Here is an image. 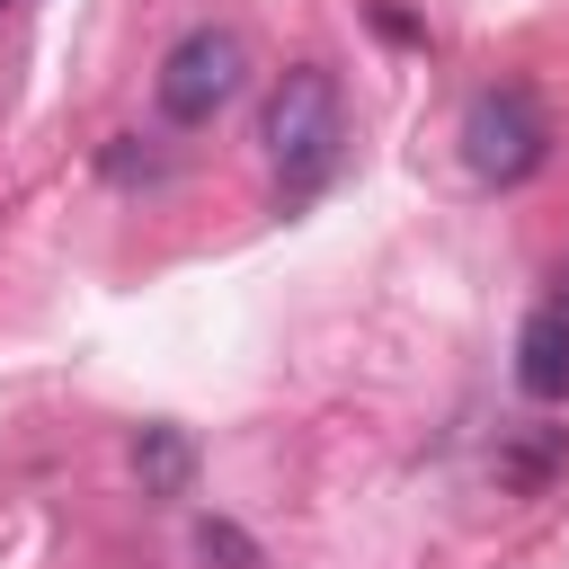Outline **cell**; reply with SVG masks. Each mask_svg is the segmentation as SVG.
<instances>
[{"label": "cell", "mask_w": 569, "mask_h": 569, "mask_svg": "<svg viewBox=\"0 0 569 569\" xmlns=\"http://www.w3.org/2000/svg\"><path fill=\"white\" fill-rule=\"evenodd\" d=\"M516 382H525L533 400H569V320H560V302H542V311L525 320V338H516Z\"/></svg>", "instance_id": "obj_4"}, {"label": "cell", "mask_w": 569, "mask_h": 569, "mask_svg": "<svg viewBox=\"0 0 569 569\" xmlns=\"http://www.w3.org/2000/svg\"><path fill=\"white\" fill-rule=\"evenodd\" d=\"M560 320H569V284H560Z\"/></svg>", "instance_id": "obj_7"}, {"label": "cell", "mask_w": 569, "mask_h": 569, "mask_svg": "<svg viewBox=\"0 0 569 569\" xmlns=\"http://www.w3.org/2000/svg\"><path fill=\"white\" fill-rule=\"evenodd\" d=\"M258 151H267V169H276L284 196L329 187V169L347 160V107H338V80L320 62H293L276 80V98L258 116Z\"/></svg>", "instance_id": "obj_1"}, {"label": "cell", "mask_w": 569, "mask_h": 569, "mask_svg": "<svg viewBox=\"0 0 569 569\" xmlns=\"http://www.w3.org/2000/svg\"><path fill=\"white\" fill-rule=\"evenodd\" d=\"M240 71H249V53H240L231 27H187V36L160 53V116H169V124H204V116L240 89Z\"/></svg>", "instance_id": "obj_3"}, {"label": "cell", "mask_w": 569, "mask_h": 569, "mask_svg": "<svg viewBox=\"0 0 569 569\" xmlns=\"http://www.w3.org/2000/svg\"><path fill=\"white\" fill-rule=\"evenodd\" d=\"M462 160H471V178H489V187H516V178H533L542 160H551V116L533 107V89H480L471 107H462Z\"/></svg>", "instance_id": "obj_2"}, {"label": "cell", "mask_w": 569, "mask_h": 569, "mask_svg": "<svg viewBox=\"0 0 569 569\" xmlns=\"http://www.w3.org/2000/svg\"><path fill=\"white\" fill-rule=\"evenodd\" d=\"M204 551H213V560H231V569H258V551H249L231 525H204Z\"/></svg>", "instance_id": "obj_6"}, {"label": "cell", "mask_w": 569, "mask_h": 569, "mask_svg": "<svg viewBox=\"0 0 569 569\" xmlns=\"http://www.w3.org/2000/svg\"><path fill=\"white\" fill-rule=\"evenodd\" d=\"M133 462H142V489H160V498H178V489H187V445H178L169 427H151V436L133 445Z\"/></svg>", "instance_id": "obj_5"}]
</instances>
